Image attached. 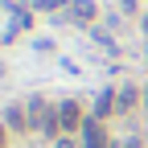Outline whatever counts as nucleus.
I'll return each mask as SVG.
<instances>
[{
    "label": "nucleus",
    "mask_w": 148,
    "mask_h": 148,
    "mask_svg": "<svg viewBox=\"0 0 148 148\" xmlns=\"http://www.w3.org/2000/svg\"><path fill=\"white\" fill-rule=\"evenodd\" d=\"M58 123H62V127H82V111H78V103H62V107H58Z\"/></svg>",
    "instance_id": "nucleus-1"
},
{
    "label": "nucleus",
    "mask_w": 148,
    "mask_h": 148,
    "mask_svg": "<svg viewBox=\"0 0 148 148\" xmlns=\"http://www.w3.org/2000/svg\"><path fill=\"white\" fill-rule=\"evenodd\" d=\"M82 148H107V144H103V127H99L95 119L82 123Z\"/></svg>",
    "instance_id": "nucleus-2"
},
{
    "label": "nucleus",
    "mask_w": 148,
    "mask_h": 148,
    "mask_svg": "<svg viewBox=\"0 0 148 148\" xmlns=\"http://www.w3.org/2000/svg\"><path fill=\"white\" fill-rule=\"evenodd\" d=\"M74 16H78V21H90V16H95V4H90V0H78V4H74Z\"/></svg>",
    "instance_id": "nucleus-3"
},
{
    "label": "nucleus",
    "mask_w": 148,
    "mask_h": 148,
    "mask_svg": "<svg viewBox=\"0 0 148 148\" xmlns=\"http://www.w3.org/2000/svg\"><path fill=\"white\" fill-rule=\"evenodd\" d=\"M111 107H115V99H111V90H103V95H99V103H95V115H107Z\"/></svg>",
    "instance_id": "nucleus-4"
},
{
    "label": "nucleus",
    "mask_w": 148,
    "mask_h": 148,
    "mask_svg": "<svg viewBox=\"0 0 148 148\" xmlns=\"http://www.w3.org/2000/svg\"><path fill=\"white\" fill-rule=\"evenodd\" d=\"M8 127H25V111L21 107H8Z\"/></svg>",
    "instance_id": "nucleus-5"
},
{
    "label": "nucleus",
    "mask_w": 148,
    "mask_h": 148,
    "mask_svg": "<svg viewBox=\"0 0 148 148\" xmlns=\"http://www.w3.org/2000/svg\"><path fill=\"white\" fill-rule=\"evenodd\" d=\"M66 0H37V8H62Z\"/></svg>",
    "instance_id": "nucleus-6"
},
{
    "label": "nucleus",
    "mask_w": 148,
    "mask_h": 148,
    "mask_svg": "<svg viewBox=\"0 0 148 148\" xmlns=\"http://www.w3.org/2000/svg\"><path fill=\"white\" fill-rule=\"evenodd\" d=\"M58 148H74V144H70V140H58Z\"/></svg>",
    "instance_id": "nucleus-7"
},
{
    "label": "nucleus",
    "mask_w": 148,
    "mask_h": 148,
    "mask_svg": "<svg viewBox=\"0 0 148 148\" xmlns=\"http://www.w3.org/2000/svg\"><path fill=\"white\" fill-rule=\"evenodd\" d=\"M144 29H148V21H144Z\"/></svg>",
    "instance_id": "nucleus-8"
},
{
    "label": "nucleus",
    "mask_w": 148,
    "mask_h": 148,
    "mask_svg": "<svg viewBox=\"0 0 148 148\" xmlns=\"http://www.w3.org/2000/svg\"><path fill=\"white\" fill-rule=\"evenodd\" d=\"M144 103H148V95H144Z\"/></svg>",
    "instance_id": "nucleus-9"
},
{
    "label": "nucleus",
    "mask_w": 148,
    "mask_h": 148,
    "mask_svg": "<svg viewBox=\"0 0 148 148\" xmlns=\"http://www.w3.org/2000/svg\"><path fill=\"white\" fill-rule=\"evenodd\" d=\"M0 136H4V132H0Z\"/></svg>",
    "instance_id": "nucleus-10"
}]
</instances>
